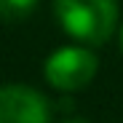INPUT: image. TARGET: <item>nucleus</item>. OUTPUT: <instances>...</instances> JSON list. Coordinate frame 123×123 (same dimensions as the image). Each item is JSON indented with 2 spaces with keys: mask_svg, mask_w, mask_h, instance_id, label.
<instances>
[{
  "mask_svg": "<svg viewBox=\"0 0 123 123\" xmlns=\"http://www.w3.org/2000/svg\"><path fill=\"white\" fill-rule=\"evenodd\" d=\"M54 16L72 40L99 46L118 30V0H54Z\"/></svg>",
  "mask_w": 123,
  "mask_h": 123,
  "instance_id": "nucleus-1",
  "label": "nucleus"
},
{
  "mask_svg": "<svg viewBox=\"0 0 123 123\" xmlns=\"http://www.w3.org/2000/svg\"><path fill=\"white\" fill-rule=\"evenodd\" d=\"M96 70H99V56L83 46H62L48 54L43 64V75L48 86L64 94L86 88L94 80Z\"/></svg>",
  "mask_w": 123,
  "mask_h": 123,
  "instance_id": "nucleus-2",
  "label": "nucleus"
},
{
  "mask_svg": "<svg viewBox=\"0 0 123 123\" xmlns=\"http://www.w3.org/2000/svg\"><path fill=\"white\" fill-rule=\"evenodd\" d=\"M0 123H51V102L32 86H0Z\"/></svg>",
  "mask_w": 123,
  "mask_h": 123,
  "instance_id": "nucleus-3",
  "label": "nucleus"
},
{
  "mask_svg": "<svg viewBox=\"0 0 123 123\" xmlns=\"http://www.w3.org/2000/svg\"><path fill=\"white\" fill-rule=\"evenodd\" d=\"M37 6V0H0V19L3 22H22Z\"/></svg>",
  "mask_w": 123,
  "mask_h": 123,
  "instance_id": "nucleus-4",
  "label": "nucleus"
},
{
  "mask_svg": "<svg viewBox=\"0 0 123 123\" xmlns=\"http://www.w3.org/2000/svg\"><path fill=\"white\" fill-rule=\"evenodd\" d=\"M64 123H88V120H83V118H70V120H64Z\"/></svg>",
  "mask_w": 123,
  "mask_h": 123,
  "instance_id": "nucleus-5",
  "label": "nucleus"
},
{
  "mask_svg": "<svg viewBox=\"0 0 123 123\" xmlns=\"http://www.w3.org/2000/svg\"><path fill=\"white\" fill-rule=\"evenodd\" d=\"M120 48H123V30H120Z\"/></svg>",
  "mask_w": 123,
  "mask_h": 123,
  "instance_id": "nucleus-6",
  "label": "nucleus"
}]
</instances>
